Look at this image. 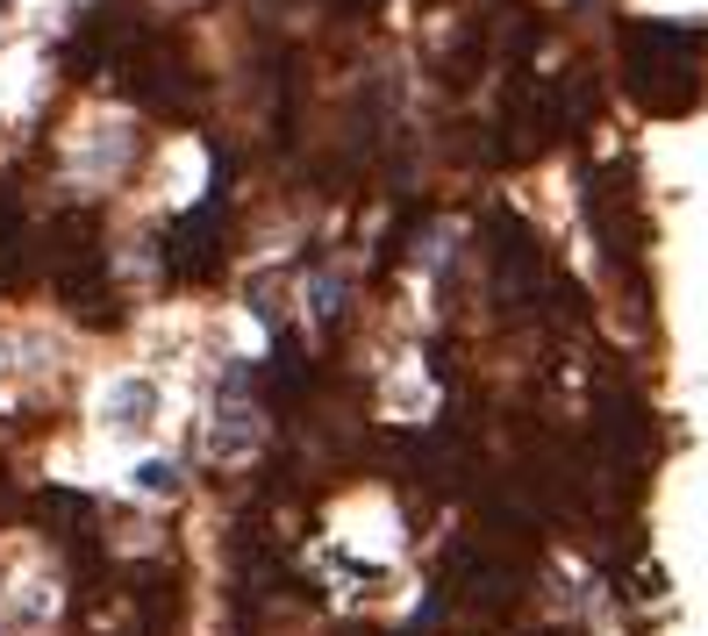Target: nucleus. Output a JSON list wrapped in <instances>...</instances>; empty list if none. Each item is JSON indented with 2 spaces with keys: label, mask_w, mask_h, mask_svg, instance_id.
Segmentation results:
<instances>
[{
  "label": "nucleus",
  "mask_w": 708,
  "mask_h": 636,
  "mask_svg": "<svg viewBox=\"0 0 708 636\" xmlns=\"http://www.w3.org/2000/svg\"><path fill=\"white\" fill-rule=\"evenodd\" d=\"M215 230H222V193H208V208H193V215L172 230V251H165L179 279H193V272L215 265Z\"/></svg>",
  "instance_id": "nucleus-2"
},
{
  "label": "nucleus",
  "mask_w": 708,
  "mask_h": 636,
  "mask_svg": "<svg viewBox=\"0 0 708 636\" xmlns=\"http://www.w3.org/2000/svg\"><path fill=\"white\" fill-rule=\"evenodd\" d=\"M623 51H630V80H637L644 108L673 115L666 80H680L687 108L701 100V51H708V36H701L695 22H630L623 29Z\"/></svg>",
  "instance_id": "nucleus-1"
},
{
  "label": "nucleus",
  "mask_w": 708,
  "mask_h": 636,
  "mask_svg": "<svg viewBox=\"0 0 708 636\" xmlns=\"http://www.w3.org/2000/svg\"><path fill=\"white\" fill-rule=\"evenodd\" d=\"M144 487H150V494H172V465L150 458V465H144Z\"/></svg>",
  "instance_id": "nucleus-3"
},
{
  "label": "nucleus",
  "mask_w": 708,
  "mask_h": 636,
  "mask_svg": "<svg viewBox=\"0 0 708 636\" xmlns=\"http://www.w3.org/2000/svg\"><path fill=\"white\" fill-rule=\"evenodd\" d=\"M8 251H14V201L0 193V257H8Z\"/></svg>",
  "instance_id": "nucleus-4"
}]
</instances>
